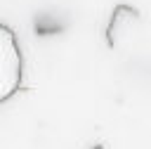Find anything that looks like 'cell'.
<instances>
[{"instance_id":"6da1fadb","label":"cell","mask_w":151,"mask_h":149,"mask_svg":"<svg viewBox=\"0 0 151 149\" xmlns=\"http://www.w3.org/2000/svg\"><path fill=\"white\" fill-rule=\"evenodd\" d=\"M21 50L17 33L0 21V104L12 99L21 88Z\"/></svg>"},{"instance_id":"7a4b0ae2","label":"cell","mask_w":151,"mask_h":149,"mask_svg":"<svg viewBox=\"0 0 151 149\" xmlns=\"http://www.w3.org/2000/svg\"><path fill=\"white\" fill-rule=\"evenodd\" d=\"M139 19V12L134 9V7H130V5H116L113 7V14H111V21H109V28H106V43L113 47V45H118V38H120V33L132 24V21H137Z\"/></svg>"},{"instance_id":"3957f363","label":"cell","mask_w":151,"mask_h":149,"mask_svg":"<svg viewBox=\"0 0 151 149\" xmlns=\"http://www.w3.org/2000/svg\"><path fill=\"white\" fill-rule=\"evenodd\" d=\"M92 149H104V147H101V144H94V147H92Z\"/></svg>"}]
</instances>
